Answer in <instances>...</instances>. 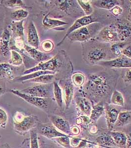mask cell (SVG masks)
I'll use <instances>...</instances> for the list:
<instances>
[{
  "mask_svg": "<svg viewBox=\"0 0 131 148\" xmlns=\"http://www.w3.org/2000/svg\"><path fill=\"white\" fill-rule=\"evenodd\" d=\"M116 81L106 73H94L89 75L84 90L91 97L101 99L110 92Z\"/></svg>",
  "mask_w": 131,
  "mask_h": 148,
  "instance_id": "obj_1",
  "label": "cell"
},
{
  "mask_svg": "<svg viewBox=\"0 0 131 148\" xmlns=\"http://www.w3.org/2000/svg\"><path fill=\"white\" fill-rule=\"evenodd\" d=\"M13 122L14 130L16 133L20 135H24L37 125L39 119L35 115L16 112L14 115Z\"/></svg>",
  "mask_w": 131,
  "mask_h": 148,
  "instance_id": "obj_2",
  "label": "cell"
},
{
  "mask_svg": "<svg viewBox=\"0 0 131 148\" xmlns=\"http://www.w3.org/2000/svg\"><path fill=\"white\" fill-rule=\"evenodd\" d=\"M100 29L98 22L90 24L74 31L68 37L72 42H84L91 39Z\"/></svg>",
  "mask_w": 131,
  "mask_h": 148,
  "instance_id": "obj_3",
  "label": "cell"
},
{
  "mask_svg": "<svg viewBox=\"0 0 131 148\" xmlns=\"http://www.w3.org/2000/svg\"><path fill=\"white\" fill-rule=\"evenodd\" d=\"M10 92L46 113L48 111L50 102V98L37 97L26 94L17 90H11Z\"/></svg>",
  "mask_w": 131,
  "mask_h": 148,
  "instance_id": "obj_4",
  "label": "cell"
},
{
  "mask_svg": "<svg viewBox=\"0 0 131 148\" xmlns=\"http://www.w3.org/2000/svg\"><path fill=\"white\" fill-rule=\"evenodd\" d=\"M62 64V60L58 55L51 58L45 62H40L34 67L28 69L23 73L24 75L30 74L39 71H52L55 72L57 69L60 67Z\"/></svg>",
  "mask_w": 131,
  "mask_h": 148,
  "instance_id": "obj_5",
  "label": "cell"
},
{
  "mask_svg": "<svg viewBox=\"0 0 131 148\" xmlns=\"http://www.w3.org/2000/svg\"><path fill=\"white\" fill-rule=\"evenodd\" d=\"M95 22H98L97 19L95 17H93L92 15H89V16L86 15V16H84L79 18L77 19V20L75 21V22L73 23L72 25L68 29V30L66 33L65 35L63 37V38L60 42L58 44L57 46H60L64 42V40H65L66 39L68 38V37L72 33L74 32V31L76 30L81 27L88 25L90 24L95 23Z\"/></svg>",
  "mask_w": 131,
  "mask_h": 148,
  "instance_id": "obj_6",
  "label": "cell"
},
{
  "mask_svg": "<svg viewBox=\"0 0 131 148\" xmlns=\"http://www.w3.org/2000/svg\"><path fill=\"white\" fill-rule=\"evenodd\" d=\"M21 91L30 95L44 98H50L51 94L50 86L48 84L34 86Z\"/></svg>",
  "mask_w": 131,
  "mask_h": 148,
  "instance_id": "obj_7",
  "label": "cell"
},
{
  "mask_svg": "<svg viewBox=\"0 0 131 148\" xmlns=\"http://www.w3.org/2000/svg\"><path fill=\"white\" fill-rule=\"evenodd\" d=\"M117 33L120 42H124L131 36V22L128 20H120L113 24Z\"/></svg>",
  "mask_w": 131,
  "mask_h": 148,
  "instance_id": "obj_8",
  "label": "cell"
},
{
  "mask_svg": "<svg viewBox=\"0 0 131 148\" xmlns=\"http://www.w3.org/2000/svg\"><path fill=\"white\" fill-rule=\"evenodd\" d=\"M107 56V51L102 47H93L88 52L86 59L91 64H97L104 61Z\"/></svg>",
  "mask_w": 131,
  "mask_h": 148,
  "instance_id": "obj_9",
  "label": "cell"
},
{
  "mask_svg": "<svg viewBox=\"0 0 131 148\" xmlns=\"http://www.w3.org/2000/svg\"><path fill=\"white\" fill-rule=\"evenodd\" d=\"M98 64L109 68H131V59L121 56L110 60L104 61Z\"/></svg>",
  "mask_w": 131,
  "mask_h": 148,
  "instance_id": "obj_10",
  "label": "cell"
},
{
  "mask_svg": "<svg viewBox=\"0 0 131 148\" xmlns=\"http://www.w3.org/2000/svg\"><path fill=\"white\" fill-rule=\"evenodd\" d=\"M100 40L106 42H119L117 33L113 24L102 29L98 35Z\"/></svg>",
  "mask_w": 131,
  "mask_h": 148,
  "instance_id": "obj_11",
  "label": "cell"
},
{
  "mask_svg": "<svg viewBox=\"0 0 131 148\" xmlns=\"http://www.w3.org/2000/svg\"><path fill=\"white\" fill-rule=\"evenodd\" d=\"M104 114L108 128L111 130L116 123L120 112L114 105L105 103Z\"/></svg>",
  "mask_w": 131,
  "mask_h": 148,
  "instance_id": "obj_12",
  "label": "cell"
},
{
  "mask_svg": "<svg viewBox=\"0 0 131 148\" xmlns=\"http://www.w3.org/2000/svg\"><path fill=\"white\" fill-rule=\"evenodd\" d=\"M39 132L43 136L52 139L58 137L65 136L68 135L58 131L57 128L50 123L40 125L39 127Z\"/></svg>",
  "mask_w": 131,
  "mask_h": 148,
  "instance_id": "obj_13",
  "label": "cell"
},
{
  "mask_svg": "<svg viewBox=\"0 0 131 148\" xmlns=\"http://www.w3.org/2000/svg\"><path fill=\"white\" fill-rule=\"evenodd\" d=\"M48 118L52 125L63 133L68 135L71 133V126L67 121L56 115H50Z\"/></svg>",
  "mask_w": 131,
  "mask_h": 148,
  "instance_id": "obj_14",
  "label": "cell"
},
{
  "mask_svg": "<svg viewBox=\"0 0 131 148\" xmlns=\"http://www.w3.org/2000/svg\"><path fill=\"white\" fill-rule=\"evenodd\" d=\"M27 41L30 47L38 49L40 45V39L37 30L33 21L29 24L27 31Z\"/></svg>",
  "mask_w": 131,
  "mask_h": 148,
  "instance_id": "obj_15",
  "label": "cell"
},
{
  "mask_svg": "<svg viewBox=\"0 0 131 148\" xmlns=\"http://www.w3.org/2000/svg\"><path fill=\"white\" fill-rule=\"evenodd\" d=\"M76 103L77 109L81 113L90 116L93 106L88 98L85 97H77L76 98Z\"/></svg>",
  "mask_w": 131,
  "mask_h": 148,
  "instance_id": "obj_16",
  "label": "cell"
},
{
  "mask_svg": "<svg viewBox=\"0 0 131 148\" xmlns=\"http://www.w3.org/2000/svg\"><path fill=\"white\" fill-rule=\"evenodd\" d=\"M10 37V33L7 29L3 30L0 37V54L5 57L8 56L10 51L9 47Z\"/></svg>",
  "mask_w": 131,
  "mask_h": 148,
  "instance_id": "obj_17",
  "label": "cell"
},
{
  "mask_svg": "<svg viewBox=\"0 0 131 148\" xmlns=\"http://www.w3.org/2000/svg\"><path fill=\"white\" fill-rule=\"evenodd\" d=\"M24 49L27 51V53H28V54L33 59L40 62H42L44 61L48 60L51 57L50 55H49L48 53L41 52L38 49L26 45Z\"/></svg>",
  "mask_w": 131,
  "mask_h": 148,
  "instance_id": "obj_18",
  "label": "cell"
},
{
  "mask_svg": "<svg viewBox=\"0 0 131 148\" xmlns=\"http://www.w3.org/2000/svg\"><path fill=\"white\" fill-rule=\"evenodd\" d=\"M96 142L100 146L105 148L118 147L110 133H104L96 138Z\"/></svg>",
  "mask_w": 131,
  "mask_h": 148,
  "instance_id": "obj_19",
  "label": "cell"
},
{
  "mask_svg": "<svg viewBox=\"0 0 131 148\" xmlns=\"http://www.w3.org/2000/svg\"><path fill=\"white\" fill-rule=\"evenodd\" d=\"M63 94L66 109H68L71 105L74 96V86L71 82L68 81L64 84Z\"/></svg>",
  "mask_w": 131,
  "mask_h": 148,
  "instance_id": "obj_20",
  "label": "cell"
},
{
  "mask_svg": "<svg viewBox=\"0 0 131 148\" xmlns=\"http://www.w3.org/2000/svg\"><path fill=\"white\" fill-rule=\"evenodd\" d=\"M110 134L118 148H127V135L121 131H111Z\"/></svg>",
  "mask_w": 131,
  "mask_h": 148,
  "instance_id": "obj_21",
  "label": "cell"
},
{
  "mask_svg": "<svg viewBox=\"0 0 131 148\" xmlns=\"http://www.w3.org/2000/svg\"><path fill=\"white\" fill-rule=\"evenodd\" d=\"M104 113V105L102 102L98 103L95 105L93 106L91 114L90 116L91 122H97Z\"/></svg>",
  "mask_w": 131,
  "mask_h": 148,
  "instance_id": "obj_22",
  "label": "cell"
},
{
  "mask_svg": "<svg viewBox=\"0 0 131 148\" xmlns=\"http://www.w3.org/2000/svg\"><path fill=\"white\" fill-rule=\"evenodd\" d=\"M0 77L7 79H14V77L12 65L5 62L0 63Z\"/></svg>",
  "mask_w": 131,
  "mask_h": 148,
  "instance_id": "obj_23",
  "label": "cell"
},
{
  "mask_svg": "<svg viewBox=\"0 0 131 148\" xmlns=\"http://www.w3.org/2000/svg\"><path fill=\"white\" fill-rule=\"evenodd\" d=\"M10 28L15 38L24 39L23 20L12 22Z\"/></svg>",
  "mask_w": 131,
  "mask_h": 148,
  "instance_id": "obj_24",
  "label": "cell"
},
{
  "mask_svg": "<svg viewBox=\"0 0 131 148\" xmlns=\"http://www.w3.org/2000/svg\"><path fill=\"white\" fill-rule=\"evenodd\" d=\"M48 14L46 15L42 20V24L45 27L49 29H53L56 27H60L62 26L68 24L67 22L62 20L52 19L48 17Z\"/></svg>",
  "mask_w": 131,
  "mask_h": 148,
  "instance_id": "obj_25",
  "label": "cell"
},
{
  "mask_svg": "<svg viewBox=\"0 0 131 148\" xmlns=\"http://www.w3.org/2000/svg\"><path fill=\"white\" fill-rule=\"evenodd\" d=\"M131 123V110L120 112L115 126H125Z\"/></svg>",
  "mask_w": 131,
  "mask_h": 148,
  "instance_id": "obj_26",
  "label": "cell"
},
{
  "mask_svg": "<svg viewBox=\"0 0 131 148\" xmlns=\"http://www.w3.org/2000/svg\"><path fill=\"white\" fill-rule=\"evenodd\" d=\"M94 5L100 9L111 10L115 5H119V3L115 0H100L95 1Z\"/></svg>",
  "mask_w": 131,
  "mask_h": 148,
  "instance_id": "obj_27",
  "label": "cell"
},
{
  "mask_svg": "<svg viewBox=\"0 0 131 148\" xmlns=\"http://www.w3.org/2000/svg\"><path fill=\"white\" fill-rule=\"evenodd\" d=\"M55 72L52 71H39L31 73L30 74H27L25 75L21 76L17 78L16 80L19 82H25L28 81L30 79H33L34 78L39 77L40 76H42L46 74H54Z\"/></svg>",
  "mask_w": 131,
  "mask_h": 148,
  "instance_id": "obj_28",
  "label": "cell"
},
{
  "mask_svg": "<svg viewBox=\"0 0 131 148\" xmlns=\"http://www.w3.org/2000/svg\"><path fill=\"white\" fill-rule=\"evenodd\" d=\"M53 94L56 102L59 107H62L63 104V94L62 90L58 83L56 82L53 83Z\"/></svg>",
  "mask_w": 131,
  "mask_h": 148,
  "instance_id": "obj_29",
  "label": "cell"
},
{
  "mask_svg": "<svg viewBox=\"0 0 131 148\" xmlns=\"http://www.w3.org/2000/svg\"><path fill=\"white\" fill-rule=\"evenodd\" d=\"M111 105L114 106L123 107L124 106V98L120 91L115 90L111 95Z\"/></svg>",
  "mask_w": 131,
  "mask_h": 148,
  "instance_id": "obj_30",
  "label": "cell"
},
{
  "mask_svg": "<svg viewBox=\"0 0 131 148\" xmlns=\"http://www.w3.org/2000/svg\"><path fill=\"white\" fill-rule=\"evenodd\" d=\"M54 78V74H46L39 77L26 81L30 83H39L42 84H48L51 83Z\"/></svg>",
  "mask_w": 131,
  "mask_h": 148,
  "instance_id": "obj_31",
  "label": "cell"
},
{
  "mask_svg": "<svg viewBox=\"0 0 131 148\" xmlns=\"http://www.w3.org/2000/svg\"><path fill=\"white\" fill-rule=\"evenodd\" d=\"M56 4L60 10L66 13L70 9L74 6V3L73 1H68V0H59L56 1Z\"/></svg>",
  "mask_w": 131,
  "mask_h": 148,
  "instance_id": "obj_32",
  "label": "cell"
},
{
  "mask_svg": "<svg viewBox=\"0 0 131 148\" xmlns=\"http://www.w3.org/2000/svg\"><path fill=\"white\" fill-rule=\"evenodd\" d=\"M10 63L12 65L19 66L23 64V58L18 52L14 49H12L10 51Z\"/></svg>",
  "mask_w": 131,
  "mask_h": 148,
  "instance_id": "obj_33",
  "label": "cell"
},
{
  "mask_svg": "<svg viewBox=\"0 0 131 148\" xmlns=\"http://www.w3.org/2000/svg\"><path fill=\"white\" fill-rule=\"evenodd\" d=\"M29 15V12L23 9H20L12 12V18L14 21H20L26 18Z\"/></svg>",
  "mask_w": 131,
  "mask_h": 148,
  "instance_id": "obj_34",
  "label": "cell"
},
{
  "mask_svg": "<svg viewBox=\"0 0 131 148\" xmlns=\"http://www.w3.org/2000/svg\"><path fill=\"white\" fill-rule=\"evenodd\" d=\"M72 84L79 88L84 84L85 81V77L81 73H75L72 76Z\"/></svg>",
  "mask_w": 131,
  "mask_h": 148,
  "instance_id": "obj_35",
  "label": "cell"
},
{
  "mask_svg": "<svg viewBox=\"0 0 131 148\" xmlns=\"http://www.w3.org/2000/svg\"><path fill=\"white\" fill-rule=\"evenodd\" d=\"M77 2L86 16H89L92 14L93 12V9L89 1L78 0Z\"/></svg>",
  "mask_w": 131,
  "mask_h": 148,
  "instance_id": "obj_36",
  "label": "cell"
},
{
  "mask_svg": "<svg viewBox=\"0 0 131 148\" xmlns=\"http://www.w3.org/2000/svg\"><path fill=\"white\" fill-rule=\"evenodd\" d=\"M72 136L70 135H66L65 136L58 137L54 138L53 139L57 142L59 145L64 147V148H72L70 143V138Z\"/></svg>",
  "mask_w": 131,
  "mask_h": 148,
  "instance_id": "obj_37",
  "label": "cell"
},
{
  "mask_svg": "<svg viewBox=\"0 0 131 148\" xmlns=\"http://www.w3.org/2000/svg\"><path fill=\"white\" fill-rule=\"evenodd\" d=\"M125 44L123 42H116L111 47V51L113 54L118 57L121 56L123 49L125 48Z\"/></svg>",
  "mask_w": 131,
  "mask_h": 148,
  "instance_id": "obj_38",
  "label": "cell"
},
{
  "mask_svg": "<svg viewBox=\"0 0 131 148\" xmlns=\"http://www.w3.org/2000/svg\"><path fill=\"white\" fill-rule=\"evenodd\" d=\"M31 148H40L37 131L34 129L30 131Z\"/></svg>",
  "mask_w": 131,
  "mask_h": 148,
  "instance_id": "obj_39",
  "label": "cell"
},
{
  "mask_svg": "<svg viewBox=\"0 0 131 148\" xmlns=\"http://www.w3.org/2000/svg\"><path fill=\"white\" fill-rule=\"evenodd\" d=\"M41 47L44 52L49 53L53 51L54 49V45L52 40H47L42 42Z\"/></svg>",
  "mask_w": 131,
  "mask_h": 148,
  "instance_id": "obj_40",
  "label": "cell"
},
{
  "mask_svg": "<svg viewBox=\"0 0 131 148\" xmlns=\"http://www.w3.org/2000/svg\"><path fill=\"white\" fill-rule=\"evenodd\" d=\"M4 2L5 5L9 8L24 7V3L21 0H10Z\"/></svg>",
  "mask_w": 131,
  "mask_h": 148,
  "instance_id": "obj_41",
  "label": "cell"
},
{
  "mask_svg": "<svg viewBox=\"0 0 131 148\" xmlns=\"http://www.w3.org/2000/svg\"><path fill=\"white\" fill-rule=\"evenodd\" d=\"M8 116L7 113L4 110L0 108V126L3 128H5L7 126Z\"/></svg>",
  "mask_w": 131,
  "mask_h": 148,
  "instance_id": "obj_42",
  "label": "cell"
},
{
  "mask_svg": "<svg viewBox=\"0 0 131 148\" xmlns=\"http://www.w3.org/2000/svg\"><path fill=\"white\" fill-rule=\"evenodd\" d=\"M91 122L90 116L85 115H83L79 116L76 121V123L78 125H79L81 123H83L84 125H89Z\"/></svg>",
  "mask_w": 131,
  "mask_h": 148,
  "instance_id": "obj_43",
  "label": "cell"
},
{
  "mask_svg": "<svg viewBox=\"0 0 131 148\" xmlns=\"http://www.w3.org/2000/svg\"><path fill=\"white\" fill-rule=\"evenodd\" d=\"M110 10L111 12V14L116 16H119L123 12L122 8L120 7L119 5H115Z\"/></svg>",
  "mask_w": 131,
  "mask_h": 148,
  "instance_id": "obj_44",
  "label": "cell"
},
{
  "mask_svg": "<svg viewBox=\"0 0 131 148\" xmlns=\"http://www.w3.org/2000/svg\"><path fill=\"white\" fill-rule=\"evenodd\" d=\"M24 39L21 38H15V47L20 50L24 49L25 44L24 43Z\"/></svg>",
  "mask_w": 131,
  "mask_h": 148,
  "instance_id": "obj_45",
  "label": "cell"
},
{
  "mask_svg": "<svg viewBox=\"0 0 131 148\" xmlns=\"http://www.w3.org/2000/svg\"><path fill=\"white\" fill-rule=\"evenodd\" d=\"M122 54L128 58L131 59V45H129L123 49Z\"/></svg>",
  "mask_w": 131,
  "mask_h": 148,
  "instance_id": "obj_46",
  "label": "cell"
},
{
  "mask_svg": "<svg viewBox=\"0 0 131 148\" xmlns=\"http://www.w3.org/2000/svg\"><path fill=\"white\" fill-rule=\"evenodd\" d=\"M81 138L76 137H72L70 138V143H71V146L74 148H76L79 145V143L81 141Z\"/></svg>",
  "mask_w": 131,
  "mask_h": 148,
  "instance_id": "obj_47",
  "label": "cell"
},
{
  "mask_svg": "<svg viewBox=\"0 0 131 148\" xmlns=\"http://www.w3.org/2000/svg\"><path fill=\"white\" fill-rule=\"evenodd\" d=\"M123 79L126 84H131V70H129L125 73Z\"/></svg>",
  "mask_w": 131,
  "mask_h": 148,
  "instance_id": "obj_48",
  "label": "cell"
},
{
  "mask_svg": "<svg viewBox=\"0 0 131 148\" xmlns=\"http://www.w3.org/2000/svg\"><path fill=\"white\" fill-rule=\"evenodd\" d=\"M20 148H31L30 139L27 138L22 142Z\"/></svg>",
  "mask_w": 131,
  "mask_h": 148,
  "instance_id": "obj_49",
  "label": "cell"
},
{
  "mask_svg": "<svg viewBox=\"0 0 131 148\" xmlns=\"http://www.w3.org/2000/svg\"><path fill=\"white\" fill-rule=\"evenodd\" d=\"M71 133L74 135H78L80 133V129L77 126H74L71 127Z\"/></svg>",
  "mask_w": 131,
  "mask_h": 148,
  "instance_id": "obj_50",
  "label": "cell"
},
{
  "mask_svg": "<svg viewBox=\"0 0 131 148\" xmlns=\"http://www.w3.org/2000/svg\"><path fill=\"white\" fill-rule=\"evenodd\" d=\"M91 143V142H89L88 140H86L82 139L79 145H78V146L76 147V148H85L87 147L88 143Z\"/></svg>",
  "mask_w": 131,
  "mask_h": 148,
  "instance_id": "obj_51",
  "label": "cell"
},
{
  "mask_svg": "<svg viewBox=\"0 0 131 148\" xmlns=\"http://www.w3.org/2000/svg\"><path fill=\"white\" fill-rule=\"evenodd\" d=\"M127 148H131V130L127 135Z\"/></svg>",
  "mask_w": 131,
  "mask_h": 148,
  "instance_id": "obj_52",
  "label": "cell"
},
{
  "mask_svg": "<svg viewBox=\"0 0 131 148\" xmlns=\"http://www.w3.org/2000/svg\"><path fill=\"white\" fill-rule=\"evenodd\" d=\"M0 148H10V146L9 145V144H3V145H1L0 146Z\"/></svg>",
  "mask_w": 131,
  "mask_h": 148,
  "instance_id": "obj_53",
  "label": "cell"
},
{
  "mask_svg": "<svg viewBox=\"0 0 131 148\" xmlns=\"http://www.w3.org/2000/svg\"><path fill=\"white\" fill-rule=\"evenodd\" d=\"M5 90L3 88L0 86V96H2V95H3L5 93Z\"/></svg>",
  "mask_w": 131,
  "mask_h": 148,
  "instance_id": "obj_54",
  "label": "cell"
},
{
  "mask_svg": "<svg viewBox=\"0 0 131 148\" xmlns=\"http://www.w3.org/2000/svg\"><path fill=\"white\" fill-rule=\"evenodd\" d=\"M130 2H131V5H130V8L129 9V17L130 18H131V1H130Z\"/></svg>",
  "mask_w": 131,
  "mask_h": 148,
  "instance_id": "obj_55",
  "label": "cell"
},
{
  "mask_svg": "<svg viewBox=\"0 0 131 148\" xmlns=\"http://www.w3.org/2000/svg\"><path fill=\"white\" fill-rule=\"evenodd\" d=\"M1 135H0V139H1Z\"/></svg>",
  "mask_w": 131,
  "mask_h": 148,
  "instance_id": "obj_56",
  "label": "cell"
}]
</instances>
